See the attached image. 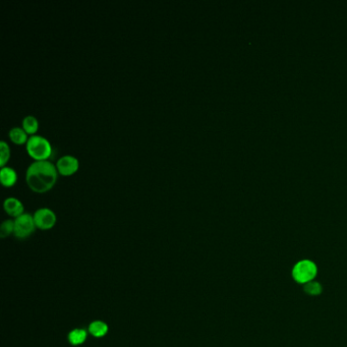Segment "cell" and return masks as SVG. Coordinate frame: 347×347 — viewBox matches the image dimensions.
I'll list each match as a JSON object with an SVG mask.
<instances>
[{
	"instance_id": "6da1fadb",
	"label": "cell",
	"mask_w": 347,
	"mask_h": 347,
	"mask_svg": "<svg viewBox=\"0 0 347 347\" xmlns=\"http://www.w3.org/2000/svg\"><path fill=\"white\" fill-rule=\"evenodd\" d=\"M57 177L56 165L48 160L35 161L27 169L26 182L32 191L42 194L53 188Z\"/></svg>"
},
{
	"instance_id": "7a4b0ae2",
	"label": "cell",
	"mask_w": 347,
	"mask_h": 347,
	"mask_svg": "<svg viewBox=\"0 0 347 347\" xmlns=\"http://www.w3.org/2000/svg\"><path fill=\"white\" fill-rule=\"evenodd\" d=\"M26 147L28 154L36 161L47 160L51 157L53 152L50 142L46 137L38 134L31 135L26 144Z\"/></svg>"
},
{
	"instance_id": "3957f363",
	"label": "cell",
	"mask_w": 347,
	"mask_h": 347,
	"mask_svg": "<svg viewBox=\"0 0 347 347\" xmlns=\"http://www.w3.org/2000/svg\"><path fill=\"white\" fill-rule=\"evenodd\" d=\"M318 273L317 265L310 260L297 262L292 269V278L298 284H306L314 281Z\"/></svg>"
},
{
	"instance_id": "277c9868",
	"label": "cell",
	"mask_w": 347,
	"mask_h": 347,
	"mask_svg": "<svg viewBox=\"0 0 347 347\" xmlns=\"http://www.w3.org/2000/svg\"><path fill=\"white\" fill-rule=\"evenodd\" d=\"M15 236L21 239L27 238L32 235L36 229V223L34 216L29 213H24L23 215L17 217L15 220Z\"/></svg>"
},
{
	"instance_id": "5b68a950",
	"label": "cell",
	"mask_w": 347,
	"mask_h": 347,
	"mask_svg": "<svg viewBox=\"0 0 347 347\" xmlns=\"http://www.w3.org/2000/svg\"><path fill=\"white\" fill-rule=\"evenodd\" d=\"M34 220L37 228L42 230H48L54 227L57 218L55 213L49 208H40L34 213Z\"/></svg>"
},
{
	"instance_id": "8992f818",
	"label": "cell",
	"mask_w": 347,
	"mask_h": 347,
	"mask_svg": "<svg viewBox=\"0 0 347 347\" xmlns=\"http://www.w3.org/2000/svg\"><path fill=\"white\" fill-rule=\"evenodd\" d=\"M80 163L78 158L72 155L61 156L56 163V168L58 173L62 176H72L79 169Z\"/></svg>"
},
{
	"instance_id": "52a82bcc",
	"label": "cell",
	"mask_w": 347,
	"mask_h": 347,
	"mask_svg": "<svg viewBox=\"0 0 347 347\" xmlns=\"http://www.w3.org/2000/svg\"><path fill=\"white\" fill-rule=\"evenodd\" d=\"M4 208H5L6 212L10 216H13L15 218H17V217H19V216L24 214V205H23V203L19 199L14 198V197H10V198H7L5 200Z\"/></svg>"
},
{
	"instance_id": "ba28073f",
	"label": "cell",
	"mask_w": 347,
	"mask_h": 347,
	"mask_svg": "<svg viewBox=\"0 0 347 347\" xmlns=\"http://www.w3.org/2000/svg\"><path fill=\"white\" fill-rule=\"evenodd\" d=\"M0 181H2L5 187H13L18 181L17 171L10 166L2 167V170H0Z\"/></svg>"
},
{
	"instance_id": "9c48e42d",
	"label": "cell",
	"mask_w": 347,
	"mask_h": 347,
	"mask_svg": "<svg viewBox=\"0 0 347 347\" xmlns=\"http://www.w3.org/2000/svg\"><path fill=\"white\" fill-rule=\"evenodd\" d=\"M109 330L108 325L103 321H94L89 325V332L95 338H102L107 335Z\"/></svg>"
},
{
	"instance_id": "30bf717a",
	"label": "cell",
	"mask_w": 347,
	"mask_h": 347,
	"mask_svg": "<svg viewBox=\"0 0 347 347\" xmlns=\"http://www.w3.org/2000/svg\"><path fill=\"white\" fill-rule=\"evenodd\" d=\"M87 337H88V333L85 329L77 328V329H74L70 332L67 339H68V342L73 346H79V345H82L86 342Z\"/></svg>"
},
{
	"instance_id": "8fae6325",
	"label": "cell",
	"mask_w": 347,
	"mask_h": 347,
	"mask_svg": "<svg viewBox=\"0 0 347 347\" xmlns=\"http://www.w3.org/2000/svg\"><path fill=\"white\" fill-rule=\"evenodd\" d=\"M9 135L10 138L17 145H23V144H27L29 137H28V133L26 132V130L23 127H13L10 129L9 131Z\"/></svg>"
},
{
	"instance_id": "7c38bea8",
	"label": "cell",
	"mask_w": 347,
	"mask_h": 347,
	"mask_svg": "<svg viewBox=\"0 0 347 347\" xmlns=\"http://www.w3.org/2000/svg\"><path fill=\"white\" fill-rule=\"evenodd\" d=\"M23 128L26 130L27 133L35 134L39 128V122L37 118L33 115H27L23 119Z\"/></svg>"
},
{
	"instance_id": "4fadbf2b",
	"label": "cell",
	"mask_w": 347,
	"mask_h": 347,
	"mask_svg": "<svg viewBox=\"0 0 347 347\" xmlns=\"http://www.w3.org/2000/svg\"><path fill=\"white\" fill-rule=\"evenodd\" d=\"M11 158V149L6 141L0 142V166L5 167Z\"/></svg>"
},
{
	"instance_id": "5bb4252c",
	"label": "cell",
	"mask_w": 347,
	"mask_h": 347,
	"mask_svg": "<svg viewBox=\"0 0 347 347\" xmlns=\"http://www.w3.org/2000/svg\"><path fill=\"white\" fill-rule=\"evenodd\" d=\"M15 232V221L14 220H6L0 226V236L6 238Z\"/></svg>"
},
{
	"instance_id": "9a60e30c",
	"label": "cell",
	"mask_w": 347,
	"mask_h": 347,
	"mask_svg": "<svg viewBox=\"0 0 347 347\" xmlns=\"http://www.w3.org/2000/svg\"><path fill=\"white\" fill-rule=\"evenodd\" d=\"M303 289H304V292L306 294L311 295V296L319 295L322 292V290H323L322 285L319 282H317V281H310V282L304 284Z\"/></svg>"
}]
</instances>
